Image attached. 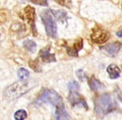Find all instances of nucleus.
Returning a JSON list of instances; mask_svg holds the SVG:
<instances>
[{
	"label": "nucleus",
	"instance_id": "nucleus-5",
	"mask_svg": "<svg viewBox=\"0 0 122 120\" xmlns=\"http://www.w3.org/2000/svg\"><path fill=\"white\" fill-rule=\"evenodd\" d=\"M110 37V33L100 26H95L93 29L92 34L90 35L92 42L95 43L101 44L105 43Z\"/></svg>",
	"mask_w": 122,
	"mask_h": 120
},
{
	"label": "nucleus",
	"instance_id": "nucleus-4",
	"mask_svg": "<svg viewBox=\"0 0 122 120\" xmlns=\"http://www.w3.org/2000/svg\"><path fill=\"white\" fill-rule=\"evenodd\" d=\"M41 19L45 27L46 34L49 37L55 38L57 35V25L50 10L44 11L41 14Z\"/></svg>",
	"mask_w": 122,
	"mask_h": 120
},
{
	"label": "nucleus",
	"instance_id": "nucleus-8",
	"mask_svg": "<svg viewBox=\"0 0 122 120\" xmlns=\"http://www.w3.org/2000/svg\"><path fill=\"white\" fill-rule=\"evenodd\" d=\"M69 99H70V103L72 106H82L85 108H88V105H87L86 102H85V98L81 97L78 93V92H70V96H69Z\"/></svg>",
	"mask_w": 122,
	"mask_h": 120
},
{
	"label": "nucleus",
	"instance_id": "nucleus-6",
	"mask_svg": "<svg viewBox=\"0 0 122 120\" xmlns=\"http://www.w3.org/2000/svg\"><path fill=\"white\" fill-rule=\"evenodd\" d=\"M24 15H25L26 19L28 20V23L29 24L32 29V32L34 36H37V29H36L35 25V9L31 6H27L24 9Z\"/></svg>",
	"mask_w": 122,
	"mask_h": 120
},
{
	"label": "nucleus",
	"instance_id": "nucleus-9",
	"mask_svg": "<svg viewBox=\"0 0 122 120\" xmlns=\"http://www.w3.org/2000/svg\"><path fill=\"white\" fill-rule=\"evenodd\" d=\"M39 58H40L43 62H45V63L56 62L55 55H54V53H49V47L41 49L40 52H39Z\"/></svg>",
	"mask_w": 122,
	"mask_h": 120
},
{
	"label": "nucleus",
	"instance_id": "nucleus-16",
	"mask_svg": "<svg viewBox=\"0 0 122 120\" xmlns=\"http://www.w3.org/2000/svg\"><path fill=\"white\" fill-rule=\"evenodd\" d=\"M18 76L21 81H25L29 78V72L27 69L24 68H20L18 71Z\"/></svg>",
	"mask_w": 122,
	"mask_h": 120
},
{
	"label": "nucleus",
	"instance_id": "nucleus-3",
	"mask_svg": "<svg viewBox=\"0 0 122 120\" xmlns=\"http://www.w3.org/2000/svg\"><path fill=\"white\" fill-rule=\"evenodd\" d=\"M35 103L38 105H41L42 103H50L55 107V108L65 105L62 98L58 94L57 92L53 89H44L36 99Z\"/></svg>",
	"mask_w": 122,
	"mask_h": 120
},
{
	"label": "nucleus",
	"instance_id": "nucleus-1",
	"mask_svg": "<svg viewBox=\"0 0 122 120\" xmlns=\"http://www.w3.org/2000/svg\"><path fill=\"white\" fill-rule=\"evenodd\" d=\"M117 108V103L110 93H103L95 100V110L100 118L111 113Z\"/></svg>",
	"mask_w": 122,
	"mask_h": 120
},
{
	"label": "nucleus",
	"instance_id": "nucleus-12",
	"mask_svg": "<svg viewBox=\"0 0 122 120\" xmlns=\"http://www.w3.org/2000/svg\"><path fill=\"white\" fill-rule=\"evenodd\" d=\"M107 73H109V77L111 79H116L120 75V69L115 64H110L107 68Z\"/></svg>",
	"mask_w": 122,
	"mask_h": 120
},
{
	"label": "nucleus",
	"instance_id": "nucleus-23",
	"mask_svg": "<svg viewBox=\"0 0 122 120\" xmlns=\"http://www.w3.org/2000/svg\"><path fill=\"white\" fill-rule=\"evenodd\" d=\"M116 35L118 36L119 38H122V29L120 31H119V32L116 33Z\"/></svg>",
	"mask_w": 122,
	"mask_h": 120
},
{
	"label": "nucleus",
	"instance_id": "nucleus-14",
	"mask_svg": "<svg viewBox=\"0 0 122 120\" xmlns=\"http://www.w3.org/2000/svg\"><path fill=\"white\" fill-rule=\"evenodd\" d=\"M23 45H24V48L26 50H28L30 53H34L36 51V48H37L36 43L33 40H30V39H27V40L24 41Z\"/></svg>",
	"mask_w": 122,
	"mask_h": 120
},
{
	"label": "nucleus",
	"instance_id": "nucleus-10",
	"mask_svg": "<svg viewBox=\"0 0 122 120\" xmlns=\"http://www.w3.org/2000/svg\"><path fill=\"white\" fill-rule=\"evenodd\" d=\"M55 118L56 120H72L68 111L65 109V105L55 108Z\"/></svg>",
	"mask_w": 122,
	"mask_h": 120
},
{
	"label": "nucleus",
	"instance_id": "nucleus-15",
	"mask_svg": "<svg viewBox=\"0 0 122 120\" xmlns=\"http://www.w3.org/2000/svg\"><path fill=\"white\" fill-rule=\"evenodd\" d=\"M51 14L53 16H54L55 19H57L58 20L64 21L67 19V14L65 13L64 11L61 10H50Z\"/></svg>",
	"mask_w": 122,
	"mask_h": 120
},
{
	"label": "nucleus",
	"instance_id": "nucleus-2",
	"mask_svg": "<svg viewBox=\"0 0 122 120\" xmlns=\"http://www.w3.org/2000/svg\"><path fill=\"white\" fill-rule=\"evenodd\" d=\"M29 90V84L24 81L16 82L9 85L4 91V98L8 100H14L24 95Z\"/></svg>",
	"mask_w": 122,
	"mask_h": 120
},
{
	"label": "nucleus",
	"instance_id": "nucleus-11",
	"mask_svg": "<svg viewBox=\"0 0 122 120\" xmlns=\"http://www.w3.org/2000/svg\"><path fill=\"white\" fill-rule=\"evenodd\" d=\"M82 48H83V39L79 38L77 39V41L74 43V45L72 47L67 48V53H68L69 55L77 57L79 51L81 50Z\"/></svg>",
	"mask_w": 122,
	"mask_h": 120
},
{
	"label": "nucleus",
	"instance_id": "nucleus-22",
	"mask_svg": "<svg viewBox=\"0 0 122 120\" xmlns=\"http://www.w3.org/2000/svg\"><path fill=\"white\" fill-rule=\"evenodd\" d=\"M33 4H39V5H43V6H46L48 4L47 1H39V2H35L34 1Z\"/></svg>",
	"mask_w": 122,
	"mask_h": 120
},
{
	"label": "nucleus",
	"instance_id": "nucleus-21",
	"mask_svg": "<svg viewBox=\"0 0 122 120\" xmlns=\"http://www.w3.org/2000/svg\"><path fill=\"white\" fill-rule=\"evenodd\" d=\"M76 76L78 77L79 79L81 80V81H83V80L85 78V73L82 69L77 70L76 71Z\"/></svg>",
	"mask_w": 122,
	"mask_h": 120
},
{
	"label": "nucleus",
	"instance_id": "nucleus-24",
	"mask_svg": "<svg viewBox=\"0 0 122 120\" xmlns=\"http://www.w3.org/2000/svg\"><path fill=\"white\" fill-rule=\"evenodd\" d=\"M121 6H122V4H121Z\"/></svg>",
	"mask_w": 122,
	"mask_h": 120
},
{
	"label": "nucleus",
	"instance_id": "nucleus-7",
	"mask_svg": "<svg viewBox=\"0 0 122 120\" xmlns=\"http://www.w3.org/2000/svg\"><path fill=\"white\" fill-rule=\"evenodd\" d=\"M101 51H103L105 54L110 56V57H115L119 53L120 49V43L118 42H114L108 43L106 45L100 48Z\"/></svg>",
	"mask_w": 122,
	"mask_h": 120
},
{
	"label": "nucleus",
	"instance_id": "nucleus-17",
	"mask_svg": "<svg viewBox=\"0 0 122 120\" xmlns=\"http://www.w3.org/2000/svg\"><path fill=\"white\" fill-rule=\"evenodd\" d=\"M9 19V12L5 9H0V24L6 23Z\"/></svg>",
	"mask_w": 122,
	"mask_h": 120
},
{
	"label": "nucleus",
	"instance_id": "nucleus-13",
	"mask_svg": "<svg viewBox=\"0 0 122 120\" xmlns=\"http://www.w3.org/2000/svg\"><path fill=\"white\" fill-rule=\"evenodd\" d=\"M89 85L93 91H98L103 88V84L101 83V82L95 78L94 76H92L89 80Z\"/></svg>",
	"mask_w": 122,
	"mask_h": 120
},
{
	"label": "nucleus",
	"instance_id": "nucleus-19",
	"mask_svg": "<svg viewBox=\"0 0 122 120\" xmlns=\"http://www.w3.org/2000/svg\"><path fill=\"white\" fill-rule=\"evenodd\" d=\"M29 67H30L33 70H34L35 72H38V73L41 72V68H40V66H39V63L38 59L33 60V61L31 60V61L29 62Z\"/></svg>",
	"mask_w": 122,
	"mask_h": 120
},
{
	"label": "nucleus",
	"instance_id": "nucleus-20",
	"mask_svg": "<svg viewBox=\"0 0 122 120\" xmlns=\"http://www.w3.org/2000/svg\"><path fill=\"white\" fill-rule=\"evenodd\" d=\"M68 88L70 92H77L80 88V85H79L78 82L76 81H71L69 83Z\"/></svg>",
	"mask_w": 122,
	"mask_h": 120
},
{
	"label": "nucleus",
	"instance_id": "nucleus-18",
	"mask_svg": "<svg viewBox=\"0 0 122 120\" xmlns=\"http://www.w3.org/2000/svg\"><path fill=\"white\" fill-rule=\"evenodd\" d=\"M14 117L15 120H24L27 118V112L24 109L18 110L15 112Z\"/></svg>",
	"mask_w": 122,
	"mask_h": 120
}]
</instances>
